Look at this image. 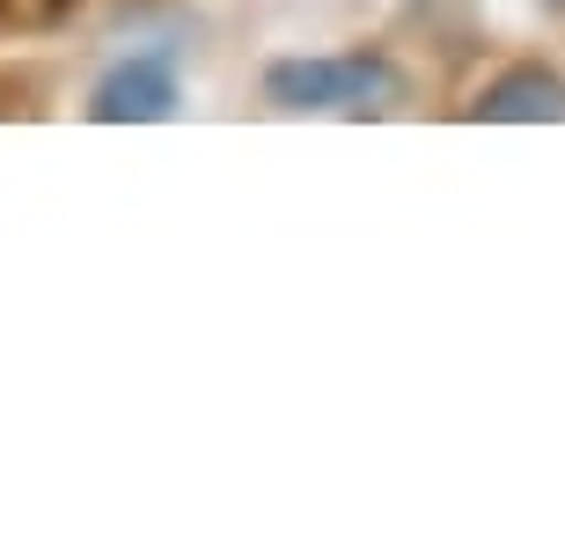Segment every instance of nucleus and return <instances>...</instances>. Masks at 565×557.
Instances as JSON below:
<instances>
[{
	"label": "nucleus",
	"instance_id": "obj_4",
	"mask_svg": "<svg viewBox=\"0 0 565 557\" xmlns=\"http://www.w3.org/2000/svg\"><path fill=\"white\" fill-rule=\"evenodd\" d=\"M544 8H565V0H544Z\"/></svg>",
	"mask_w": 565,
	"mask_h": 557
},
{
	"label": "nucleus",
	"instance_id": "obj_3",
	"mask_svg": "<svg viewBox=\"0 0 565 557\" xmlns=\"http://www.w3.org/2000/svg\"><path fill=\"white\" fill-rule=\"evenodd\" d=\"M470 110L492 125H565V82L551 66H507Z\"/></svg>",
	"mask_w": 565,
	"mask_h": 557
},
{
	"label": "nucleus",
	"instance_id": "obj_1",
	"mask_svg": "<svg viewBox=\"0 0 565 557\" xmlns=\"http://www.w3.org/2000/svg\"><path fill=\"white\" fill-rule=\"evenodd\" d=\"M265 96L279 110H345V118H367V110L397 104V74L367 52L353 60H279L265 74Z\"/></svg>",
	"mask_w": 565,
	"mask_h": 557
},
{
	"label": "nucleus",
	"instance_id": "obj_2",
	"mask_svg": "<svg viewBox=\"0 0 565 557\" xmlns=\"http://www.w3.org/2000/svg\"><path fill=\"white\" fill-rule=\"evenodd\" d=\"M169 110H177V60L169 52H140V60L110 66L88 96V118L104 125H162Z\"/></svg>",
	"mask_w": 565,
	"mask_h": 557
}]
</instances>
